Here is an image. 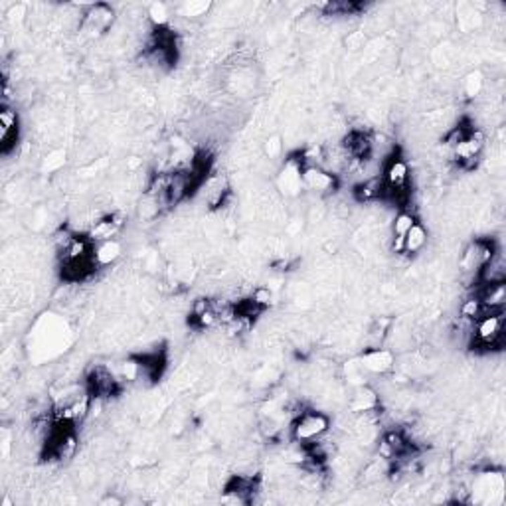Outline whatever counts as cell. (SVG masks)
<instances>
[{"instance_id": "17", "label": "cell", "mask_w": 506, "mask_h": 506, "mask_svg": "<svg viewBox=\"0 0 506 506\" xmlns=\"http://www.w3.org/2000/svg\"><path fill=\"white\" fill-rule=\"evenodd\" d=\"M210 2H186V4L180 6V12L186 18H196V16H204L206 12L210 11Z\"/></svg>"}, {"instance_id": "9", "label": "cell", "mask_w": 506, "mask_h": 506, "mask_svg": "<svg viewBox=\"0 0 506 506\" xmlns=\"http://www.w3.org/2000/svg\"><path fill=\"white\" fill-rule=\"evenodd\" d=\"M303 186L315 192H323V194H330L335 192L338 186L337 174H332L330 170L323 169L318 164H309L303 169Z\"/></svg>"}, {"instance_id": "6", "label": "cell", "mask_w": 506, "mask_h": 506, "mask_svg": "<svg viewBox=\"0 0 506 506\" xmlns=\"http://www.w3.org/2000/svg\"><path fill=\"white\" fill-rule=\"evenodd\" d=\"M358 364L360 368L364 370V372H368V374L384 376V374H388L390 370H394L396 358H394L391 350H388V348L372 346L362 352V356L358 358Z\"/></svg>"}, {"instance_id": "16", "label": "cell", "mask_w": 506, "mask_h": 506, "mask_svg": "<svg viewBox=\"0 0 506 506\" xmlns=\"http://www.w3.org/2000/svg\"><path fill=\"white\" fill-rule=\"evenodd\" d=\"M483 85H485V79H483L481 72H471V74L465 75L463 89L467 97H476L483 91Z\"/></svg>"}, {"instance_id": "15", "label": "cell", "mask_w": 506, "mask_h": 506, "mask_svg": "<svg viewBox=\"0 0 506 506\" xmlns=\"http://www.w3.org/2000/svg\"><path fill=\"white\" fill-rule=\"evenodd\" d=\"M148 20L153 22L155 28H164V26H169L170 14H169V8H167V4H162V2L150 4V8H148Z\"/></svg>"}, {"instance_id": "4", "label": "cell", "mask_w": 506, "mask_h": 506, "mask_svg": "<svg viewBox=\"0 0 506 506\" xmlns=\"http://www.w3.org/2000/svg\"><path fill=\"white\" fill-rule=\"evenodd\" d=\"M119 374L111 372V370L103 366V364H97L93 368L87 372V378H85V388L91 394V398L97 400H111L113 396L119 394L121 390V384H119Z\"/></svg>"}, {"instance_id": "5", "label": "cell", "mask_w": 506, "mask_h": 506, "mask_svg": "<svg viewBox=\"0 0 506 506\" xmlns=\"http://www.w3.org/2000/svg\"><path fill=\"white\" fill-rule=\"evenodd\" d=\"M113 20H115V12L109 4H89L87 12L84 14V20H82V28L85 34L95 38V36L105 34Z\"/></svg>"}, {"instance_id": "22", "label": "cell", "mask_w": 506, "mask_h": 506, "mask_svg": "<svg viewBox=\"0 0 506 506\" xmlns=\"http://www.w3.org/2000/svg\"><path fill=\"white\" fill-rule=\"evenodd\" d=\"M101 505H121V498H115V496H107L101 500Z\"/></svg>"}, {"instance_id": "20", "label": "cell", "mask_w": 506, "mask_h": 506, "mask_svg": "<svg viewBox=\"0 0 506 506\" xmlns=\"http://www.w3.org/2000/svg\"><path fill=\"white\" fill-rule=\"evenodd\" d=\"M350 50H360V48H364V44H366V36H364V32H350L348 34V38L344 40Z\"/></svg>"}, {"instance_id": "14", "label": "cell", "mask_w": 506, "mask_h": 506, "mask_svg": "<svg viewBox=\"0 0 506 506\" xmlns=\"http://www.w3.org/2000/svg\"><path fill=\"white\" fill-rule=\"evenodd\" d=\"M417 221V218L408 210H400L396 214V218L391 221V235L394 238H403L406 233L410 232L411 226Z\"/></svg>"}, {"instance_id": "1", "label": "cell", "mask_w": 506, "mask_h": 506, "mask_svg": "<svg viewBox=\"0 0 506 506\" xmlns=\"http://www.w3.org/2000/svg\"><path fill=\"white\" fill-rule=\"evenodd\" d=\"M502 338H505V313L493 311L473 320L469 346L474 350H495L502 346Z\"/></svg>"}, {"instance_id": "21", "label": "cell", "mask_w": 506, "mask_h": 506, "mask_svg": "<svg viewBox=\"0 0 506 506\" xmlns=\"http://www.w3.org/2000/svg\"><path fill=\"white\" fill-rule=\"evenodd\" d=\"M281 148H283V145H281V138L279 137H271L269 141H267V145H265V155L269 158H275V157H279V153H281Z\"/></svg>"}, {"instance_id": "12", "label": "cell", "mask_w": 506, "mask_h": 506, "mask_svg": "<svg viewBox=\"0 0 506 506\" xmlns=\"http://www.w3.org/2000/svg\"><path fill=\"white\" fill-rule=\"evenodd\" d=\"M123 253V245L117 242V240H107V242H99L95 245V261L101 267H107V265H113L121 257Z\"/></svg>"}, {"instance_id": "18", "label": "cell", "mask_w": 506, "mask_h": 506, "mask_svg": "<svg viewBox=\"0 0 506 506\" xmlns=\"http://www.w3.org/2000/svg\"><path fill=\"white\" fill-rule=\"evenodd\" d=\"M271 299H273V293H271L269 287H257V289H253L252 301L257 306H261V309L269 306L271 305Z\"/></svg>"}, {"instance_id": "13", "label": "cell", "mask_w": 506, "mask_h": 506, "mask_svg": "<svg viewBox=\"0 0 506 506\" xmlns=\"http://www.w3.org/2000/svg\"><path fill=\"white\" fill-rule=\"evenodd\" d=\"M427 230L423 228L422 221H415L411 226V230L406 235H403V253H410V255H415L420 253L427 245Z\"/></svg>"}, {"instance_id": "2", "label": "cell", "mask_w": 506, "mask_h": 506, "mask_svg": "<svg viewBox=\"0 0 506 506\" xmlns=\"http://www.w3.org/2000/svg\"><path fill=\"white\" fill-rule=\"evenodd\" d=\"M330 429V417L316 410L299 411L291 425V437L297 443H315Z\"/></svg>"}, {"instance_id": "19", "label": "cell", "mask_w": 506, "mask_h": 506, "mask_svg": "<svg viewBox=\"0 0 506 506\" xmlns=\"http://www.w3.org/2000/svg\"><path fill=\"white\" fill-rule=\"evenodd\" d=\"M63 164H65V153L63 150H53V153H50V157H46V160H44V170L53 172V170L62 169Z\"/></svg>"}, {"instance_id": "8", "label": "cell", "mask_w": 506, "mask_h": 506, "mask_svg": "<svg viewBox=\"0 0 506 506\" xmlns=\"http://www.w3.org/2000/svg\"><path fill=\"white\" fill-rule=\"evenodd\" d=\"M125 214L123 212H113V214H107L101 216L99 220H95L89 228V238L95 243L107 242V240H115V235L121 232V228L125 226Z\"/></svg>"}, {"instance_id": "7", "label": "cell", "mask_w": 506, "mask_h": 506, "mask_svg": "<svg viewBox=\"0 0 506 506\" xmlns=\"http://www.w3.org/2000/svg\"><path fill=\"white\" fill-rule=\"evenodd\" d=\"M303 169H305L303 158L291 157L285 160L283 169H281L279 179H277V186L285 196H297L299 190L303 188Z\"/></svg>"}, {"instance_id": "10", "label": "cell", "mask_w": 506, "mask_h": 506, "mask_svg": "<svg viewBox=\"0 0 506 506\" xmlns=\"http://www.w3.org/2000/svg\"><path fill=\"white\" fill-rule=\"evenodd\" d=\"M18 145V115L11 107L0 111V147L4 155H11Z\"/></svg>"}, {"instance_id": "11", "label": "cell", "mask_w": 506, "mask_h": 506, "mask_svg": "<svg viewBox=\"0 0 506 506\" xmlns=\"http://www.w3.org/2000/svg\"><path fill=\"white\" fill-rule=\"evenodd\" d=\"M379 398L376 390H372L368 386H360L358 390L354 391L352 401H350V411L354 413H368V411L378 410Z\"/></svg>"}, {"instance_id": "3", "label": "cell", "mask_w": 506, "mask_h": 506, "mask_svg": "<svg viewBox=\"0 0 506 506\" xmlns=\"http://www.w3.org/2000/svg\"><path fill=\"white\" fill-rule=\"evenodd\" d=\"M496 252H498V249H496L495 240H488V238L474 240L473 243L467 245V249H465L463 255H461V261H459L461 271L476 279L479 273H481V269L495 257Z\"/></svg>"}]
</instances>
